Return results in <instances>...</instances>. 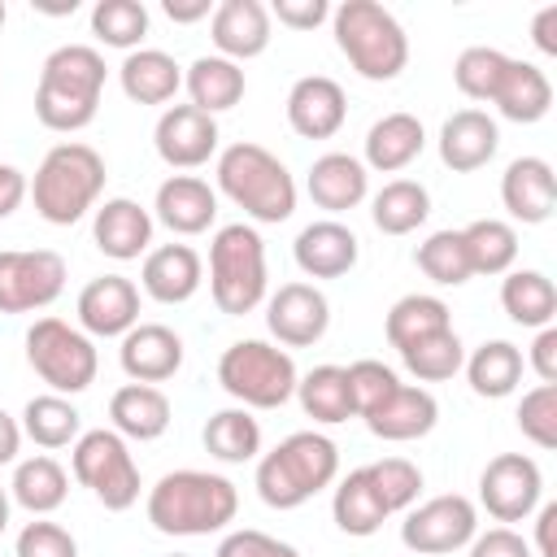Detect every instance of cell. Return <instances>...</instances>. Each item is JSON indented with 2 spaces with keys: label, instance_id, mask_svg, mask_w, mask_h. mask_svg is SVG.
I'll return each instance as SVG.
<instances>
[{
  "label": "cell",
  "instance_id": "obj_1",
  "mask_svg": "<svg viewBox=\"0 0 557 557\" xmlns=\"http://www.w3.org/2000/svg\"><path fill=\"white\" fill-rule=\"evenodd\" d=\"M104 78H109V65H104L100 48H91V44L52 48L39 65L35 117L57 135H74V131L91 126L100 96H104Z\"/></svg>",
  "mask_w": 557,
  "mask_h": 557
},
{
  "label": "cell",
  "instance_id": "obj_2",
  "mask_svg": "<svg viewBox=\"0 0 557 557\" xmlns=\"http://www.w3.org/2000/svg\"><path fill=\"white\" fill-rule=\"evenodd\" d=\"M148 522L161 535H213L239 513V492L213 470H170L148 487Z\"/></svg>",
  "mask_w": 557,
  "mask_h": 557
},
{
  "label": "cell",
  "instance_id": "obj_3",
  "mask_svg": "<svg viewBox=\"0 0 557 557\" xmlns=\"http://www.w3.org/2000/svg\"><path fill=\"white\" fill-rule=\"evenodd\" d=\"M235 209H244L248 222L278 226L296 213V178L292 170L261 144L239 139L218 152V187Z\"/></svg>",
  "mask_w": 557,
  "mask_h": 557
},
{
  "label": "cell",
  "instance_id": "obj_4",
  "mask_svg": "<svg viewBox=\"0 0 557 557\" xmlns=\"http://www.w3.org/2000/svg\"><path fill=\"white\" fill-rule=\"evenodd\" d=\"M104 157L91 144L78 139H61L44 152L35 178H30V200L35 213L52 226H74L83 213H91L100 205L104 191Z\"/></svg>",
  "mask_w": 557,
  "mask_h": 557
},
{
  "label": "cell",
  "instance_id": "obj_5",
  "mask_svg": "<svg viewBox=\"0 0 557 557\" xmlns=\"http://www.w3.org/2000/svg\"><path fill=\"white\" fill-rule=\"evenodd\" d=\"M339 479V448L322 431H292L257 461V496L270 509H300Z\"/></svg>",
  "mask_w": 557,
  "mask_h": 557
},
{
  "label": "cell",
  "instance_id": "obj_6",
  "mask_svg": "<svg viewBox=\"0 0 557 557\" xmlns=\"http://www.w3.org/2000/svg\"><path fill=\"white\" fill-rule=\"evenodd\" d=\"M331 30L335 48L366 83H392L409 65V35L379 0H344L331 9Z\"/></svg>",
  "mask_w": 557,
  "mask_h": 557
},
{
  "label": "cell",
  "instance_id": "obj_7",
  "mask_svg": "<svg viewBox=\"0 0 557 557\" xmlns=\"http://www.w3.org/2000/svg\"><path fill=\"white\" fill-rule=\"evenodd\" d=\"M265 239L252 222H226L209 239V296L226 318H244L265 300Z\"/></svg>",
  "mask_w": 557,
  "mask_h": 557
},
{
  "label": "cell",
  "instance_id": "obj_8",
  "mask_svg": "<svg viewBox=\"0 0 557 557\" xmlns=\"http://www.w3.org/2000/svg\"><path fill=\"white\" fill-rule=\"evenodd\" d=\"M296 361L270 339H235L218 357V383L244 409H283L296 396Z\"/></svg>",
  "mask_w": 557,
  "mask_h": 557
},
{
  "label": "cell",
  "instance_id": "obj_9",
  "mask_svg": "<svg viewBox=\"0 0 557 557\" xmlns=\"http://www.w3.org/2000/svg\"><path fill=\"white\" fill-rule=\"evenodd\" d=\"M70 474L78 487H87L109 513H122L139 500V466H135V453L131 444L113 431V426H96V431H83L74 444H70Z\"/></svg>",
  "mask_w": 557,
  "mask_h": 557
},
{
  "label": "cell",
  "instance_id": "obj_10",
  "mask_svg": "<svg viewBox=\"0 0 557 557\" xmlns=\"http://www.w3.org/2000/svg\"><path fill=\"white\" fill-rule=\"evenodd\" d=\"M26 361L48 383V392H57V396L87 392L96 383V370H100V352H96L91 335H83L78 326H70L65 318H52V313L30 322Z\"/></svg>",
  "mask_w": 557,
  "mask_h": 557
},
{
  "label": "cell",
  "instance_id": "obj_11",
  "mask_svg": "<svg viewBox=\"0 0 557 557\" xmlns=\"http://www.w3.org/2000/svg\"><path fill=\"white\" fill-rule=\"evenodd\" d=\"M474 531H479V509L461 492H444V496H431L422 505H409L405 522H400V540L418 557L457 553L474 540Z\"/></svg>",
  "mask_w": 557,
  "mask_h": 557
},
{
  "label": "cell",
  "instance_id": "obj_12",
  "mask_svg": "<svg viewBox=\"0 0 557 557\" xmlns=\"http://www.w3.org/2000/svg\"><path fill=\"white\" fill-rule=\"evenodd\" d=\"M65 257L52 248H0V313L48 309L65 292Z\"/></svg>",
  "mask_w": 557,
  "mask_h": 557
},
{
  "label": "cell",
  "instance_id": "obj_13",
  "mask_svg": "<svg viewBox=\"0 0 557 557\" xmlns=\"http://www.w3.org/2000/svg\"><path fill=\"white\" fill-rule=\"evenodd\" d=\"M544 496V470L527 453H500L479 474V505L496 522H522L540 509Z\"/></svg>",
  "mask_w": 557,
  "mask_h": 557
},
{
  "label": "cell",
  "instance_id": "obj_14",
  "mask_svg": "<svg viewBox=\"0 0 557 557\" xmlns=\"http://www.w3.org/2000/svg\"><path fill=\"white\" fill-rule=\"evenodd\" d=\"M218 117L200 113L196 104H170L161 109L152 126V148L170 170H200L218 157Z\"/></svg>",
  "mask_w": 557,
  "mask_h": 557
},
{
  "label": "cell",
  "instance_id": "obj_15",
  "mask_svg": "<svg viewBox=\"0 0 557 557\" xmlns=\"http://www.w3.org/2000/svg\"><path fill=\"white\" fill-rule=\"evenodd\" d=\"M265 326L283 348H309L331 326V300L313 283H283L265 300Z\"/></svg>",
  "mask_w": 557,
  "mask_h": 557
},
{
  "label": "cell",
  "instance_id": "obj_16",
  "mask_svg": "<svg viewBox=\"0 0 557 557\" xmlns=\"http://www.w3.org/2000/svg\"><path fill=\"white\" fill-rule=\"evenodd\" d=\"M74 313H78L83 335H91V339H113L117 335L122 339L139 322V287L126 274H100L78 292Z\"/></svg>",
  "mask_w": 557,
  "mask_h": 557
},
{
  "label": "cell",
  "instance_id": "obj_17",
  "mask_svg": "<svg viewBox=\"0 0 557 557\" xmlns=\"http://www.w3.org/2000/svg\"><path fill=\"white\" fill-rule=\"evenodd\" d=\"M270 30H274V17L261 0H222V4H213L209 39H213L218 57H226L235 65L261 57L270 48Z\"/></svg>",
  "mask_w": 557,
  "mask_h": 557
},
{
  "label": "cell",
  "instance_id": "obj_18",
  "mask_svg": "<svg viewBox=\"0 0 557 557\" xmlns=\"http://www.w3.org/2000/svg\"><path fill=\"white\" fill-rule=\"evenodd\" d=\"M348 117V96L326 74H305L287 91V126L300 139H331Z\"/></svg>",
  "mask_w": 557,
  "mask_h": 557
},
{
  "label": "cell",
  "instance_id": "obj_19",
  "mask_svg": "<svg viewBox=\"0 0 557 557\" xmlns=\"http://www.w3.org/2000/svg\"><path fill=\"white\" fill-rule=\"evenodd\" d=\"M152 222L174 235H205L218 222V191L200 174H170L152 196Z\"/></svg>",
  "mask_w": 557,
  "mask_h": 557
},
{
  "label": "cell",
  "instance_id": "obj_20",
  "mask_svg": "<svg viewBox=\"0 0 557 557\" xmlns=\"http://www.w3.org/2000/svg\"><path fill=\"white\" fill-rule=\"evenodd\" d=\"M117 361H122V370H126L131 383H152L157 387V383H165V379L178 374V366H183V339L165 322H135L122 335Z\"/></svg>",
  "mask_w": 557,
  "mask_h": 557
},
{
  "label": "cell",
  "instance_id": "obj_21",
  "mask_svg": "<svg viewBox=\"0 0 557 557\" xmlns=\"http://www.w3.org/2000/svg\"><path fill=\"white\" fill-rule=\"evenodd\" d=\"M91 213H96L91 218V239H96V248L104 257H113V261H139V257H148V244H152V226L157 222H152V213L139 200L113 196V200L96 205Z\"/></svg>",
  "mask_w": 557,
  "mask_h": 557
},
{
  "label": "cell",
  "instance_id": "obj_22",
  "mask_svg": "<svg viewBox=\"0 0 557 557\" xmlns=\"http://www.w3.org/2000/svg\"><path fill=\"white\" fill-rule=\"evenodd\" d=\"M205 283V261L191 244H161L148 248L139 265V287L157 305H187Z\"/></svg>",
  "mask_w": 557,
  "mask_h": 557
},
{
  "label": "cell",
  "instance_id": "obj_23",
  "mask_svg": "<svg viewBox=\"0 0 557 557\" xmlns=\"http://www.w3.org/2000/svg\"><path fill=\"white\" fill-rule=\"evenodd\" d=\"M500 205L509 209L513 222L540 226L553 218L557 205V178L544 157H513L500 174Z\"/></svg>",
  "mask_w": 557,
  "mask_h": 557
},
{
  "label": "cell",
  "instance_id": "obj_24",
  "mask_svg": "<svg viewBox=\"0 0 557 557\" xmlns=\"http://www.w3.org/2000/svg\"><path fill=\"white\" fill-rule=\"evenodd\" d=\"M292 257H296L300 274H309V278H344L361 257V239L339 218H322L296 235Z\"/></svg>",
  "mask_w": 557,
  "mask_h": 557
},
{
  "label": "cell",
  "instance_id": "obj_25",
  "mask_svg": "<svg viewBox=\"0 0 557 557\" xmlns=\"http://www.w3.org/2000/svg\"><path fill=\"white\" fill-rule=\"evenodd\" d=\"M500 148V126L483 109H457L440 126V161L453 174H474L483 170Z\"/></svg>",
  "mask_w": 557,
  "mask_h": 557
},
{
  "label": "cell",
  "instance_id": "obj_26",
  "mask_svg": "<svg viewBox=\"0 0 557 557\" xmlns=\"http://www.w3.org/2000/svg\"><path fill=\"white\" fill-rule=\"evenodd\" d=\"M305 191L318 209L335 218V213L357 209L370 196V170L352 152H322L305 174Z\"/></svg>",
  "mask_w": 557,
  "mask_h": 557
},
{
  "label": "cell",
  "instance_id": "obj_27",
  "mask_svg": "<svg viewBox=\"0 0 557 557\" xmlns=\"http://www.w3.org/2000/svg\"><path fill=\"white\" fill-rule=\"evenodd\" d=\"M435 422H440V400H435L422 383H400L374 413H366L370 435L392 440V444L422 440V435L435 431Z\"/></svg>",
  "mask_w": 557,
  "mask_h": 557
},
{
  "label": "cell",
  "instance_id": "obj_28",
  "mask_svg": "<svg viewBox=\"0 0 557 557\" xmlns=\"http://www.w3.org/2000/svg\"><path fill=\"white\" fill-rule=\"evenodd\" d=\"M170 418H174V405L161 387L152 383H122L113 396H109V422L113 431L131 444H148V440H161L170 431Z\"/></svg>",
  "mask_w": 557,
  "mask_h": 557
},
{
  "label": "cell",
  "instance_id": "obj_29",
  "mask_svg": "<svg viewBox=\"0 0 557 557\" xmlns=\"http://www.w3.org/2000/svg\"><path fill=\"white\" fill-rule=\"evenodd\" d=\"M487 104H496V113L505 122L531 126V122L548 117V109H553V83H548V74L535 61L509 57V65H505V74H500V83H496V91H492Z\"/></svg>",
  "mask_w": 557,
  "mask_h": 557
},
{
  "label": "cell",
  "instance_id": "obj_30",
  "mask_svg": "<svg viewBox=\"0 0 557 557\" xmlns=\"http://www.w3.org/2000/svg\"><path fill=\"white\" fill-rule=\"evenodd\" d=\"M426 148V131L413 113L396 109V113H383L370 131H366V170H379V174H400L405 165H413Z\"/></svg>",
  "mask_w": 557,
  "mask_h": 557
},
{
  "label": "cell",
  "instance_id": "obj_31",
  "mask_svg": "<svg viewBox=\"0 0 557 557\" xmlns=\"http://www.w3.org/2000/svg\"><path fill=\"white\" fill-rule=\"evenodd\" d=\"M117 83L135 104H170L183 87V65L161 48H135L117 65Z\"/></svg>",
  "mask_w": 557,
  "mask_h": 557
},
{
  "label": "cell",
  "instance_id": "obj_32",
  "mask_svg": "<svg viewBox=\"0 0 557 557\" xmlns=\"http://www.w3.org/2000/svg\"><path fill=\"white\" fill-rule=\"evenodd\" d=\"M183 87H187V96H191V104H196L200 113L218 117V113H226V109H235V104L244 100L248 78H244V65H235V61L209 52V57H196V61L183 70Z\"/></svg>",
  "mask_w": 557,
  "mask_h": 557
},
{
  "label": "cell",
  "instance_id": "obj_33",
  "mask_svg": "<svg viewBox=\"0 0 557 557\" xmlns=\"http://www.w3.org/2000/svg\"><path fill=\"white\" fill-rule=\"evenodd\" d=\"M522 348L518 344H509V339H483L470 357H466V383H470V392L474 396H483V400H505V396H513L518 392V383H522Z\"/></svg>",
  "mask_w": 557,
  "mask_h": 557
},
{
  "label": "cell",
  "instance_id": "obj_34",
  "mask_svg": "<svg viewBox=\"0 0 557 557\" xmlns=\"http://www.w3.org/2000/svg\"><path fill=\"white\" fill-rule=\"evenodd\" d=\"M9 496H13L26 513L48 518L52 509H61V505H65V496H70V474H65V466H61L57 457H48V453L26 457V461H17V466H13Z\"/></svg>",
  "mask_w": 557,
  "mask_h": 557
},
{
  "label": "cell",
  "instance_id": "obj_35",
  "mask_svg": "<svg viewBox=\"0 0 557 557\" xmlns=\"http://www.w3.org/2000/svg\"><path fill=\"white\" fill-rule=\"evenodd\" d=\"M500 309L509 313V322L518 326H553L557 318V287L544 270H509L500 278Z\"/></svg>",
  "mask_w": 557,
  "mask_h": 557
},
{
  "label": "cell",
  "instance_id": "obj_36",
  "mask_svg": "<svg viewBox=\"0 0 557 557\" xmlns=\"http://www.w3.org/2000/svg\"><path fill=\"white\" fill-rule=\"evenodd\" d=\"M200 440H205L209 457H218L226 466H244V461H257V453H261V422L252 418V409L231 405L205 422Z\"/></svg>",
  "mask_w": 557,
  "mask_h": 557
},
{
  "label": "cell",
  "instance_id": "obj_37",
  "mask_svg": "<svg viewBox=\"0 0 557 557\" xmlns=\"http://www.w3.org/2000/svg\"><path fill=\"white\" fill-rule=\"evenodd\" d=\"M296 400L305 409V418L322 422V426H335V422H348L357 418L352 413V392H348V374L344 366H313L309 374L296 379Z\"/></svg>",
  "mask_w": 557,
  "mask_h": 557
},
{
  "label": "cell",
  "instance_id": "obj_38",
  "mask_svg": "<svg viewBox=\"0 0 557 557\" xmlns=\"http://www.w3.org/2000/svg\"><path fill=\"white\" fill-rule=\"evenodd\" d=\"M370 218L383 235H409L431 218V191L418 178H392L374 191Z\"/></svg>",
  "mask_w": 557,
  "mask_h": 557
},
{
  "label": "cell",
  "instance_id": "obj_39",
  "mask_svg": "<svg viewBox=\"0 0 557 557\" xmlns=\"http://www.w3.org/2000/svg\"><path fill=\"white\" fill-rule=\"evenodd\" d=\"M461 244L470 257V274H509L518 261V231L505 218H474L461 226Z\"/></svg>",
  "mask_w": 557,
  "mask_h": 557
},
{
  "label": "cell",
  "instance_id": "obj_40",
  "mask_svg": "<svg viewBox=\"0 0 557 557\" xmlns=\"http://www.w3.org/2000/svg\"><path fill=\"white\" fill-rule=\"evenodd\" d=\"M331 518H335V527H339L344 535H357V540L374 535V531L387 522V513H383V505H379V496H374V487H370V479H366V466H357V470H348L344 479H335Z\"/></svg>",
  "mask_w": 557,
  "mask_h": 557
},
{
  "label": "cell",
  "instance_id": "obj_41",
  "mask_svg": "<svg viewBox=\"0 0 557 557\" xmlns=\"http://www.w3.org/2000/svg\"><path fill=\"white\" fill-rule=\"evenodd\" d=\"M22 435L35 440L39 448H70L83 435V413L74 409L70 396H57V392L30 396L22 409Z\"/></svg>",
  "mask_w": 557,
  "mask_h": 557
},
{
  "label": "cell",
  "instance_id": "obj_42",
  "mask_svg": "<svg viewBox=\"0 0 557 557\" xmlns=\"http://www.w3.org/2000/svg\"><path fill=\"white\" fill-rule=\"evenodd\" d=\"M453 326V313H448V305L440 300V296H431V292H409V296H400L392 309H387V322H383V331H387V344L400 352L405 344H413V339H422V335H435V331H448Z\"/></svg>",
  "mask_w": 557,
  "mask_h": 557
},
{
  "label": "cell",
  "instance_id": "obj_43",
  "mask_svg": "<svg viewBox=\"0 0 557 557\" xmlns=\"http://www.w3.org/2000/svg\"><path fill=\"white\" fill-rule=\"evenodd\" d=\"M400 361L405 370L418 379V383H448L461 366H466V344L461 335L448 326V331H435V335H422L413 344L400 348Z\"/></svg>",
  "mask_w": 557,
  "mask_h": 557
},
{
  "label": "cell",
  "instance_id": "obj_44",
  "mask_svg": "<svg viewBox=\"0 0 557 557\" xmlns=\"http://www.w3.org/2000/svg\"><path fill=\"white\" fill-rule=\"evenodd\" d=\"M91 35L104 48L135 52L148 35V9L144 0H96L91 4Z\"/></svg>",
  "mask_w": 557,
  "mask_h": 557
},
{
  "label": "cell",
  "instance_id": "obj_45",
  "mask_svg": "<svg viewBox=\"0 0 557 557\" xmlns=\"http://www.w3.org/2000/svg\"><path fill=\"white\" fill-rule=\"evenodd\" d=\"M413 261H418V270L431 278V283H440V287H461V283H470L474 274H470V257H466V244H461V231H431L422 244H418V252H413Z\"/></svg>",
  "mask_w": 557,
  "mask_h": 557
},
{
  "label": "cell",
  "instance_id": "obj_46",
  "mask_svg": "<svg viewBox=\"0 0 557 557\" xmlns=\"http://www.w3.org/2000/svg\"><path fill=\"white\" fill-rule=\"evenodd\" d=\"M366 479H370V487H374V496H379L387 518L405 513L422 492V470L409 457H379V461L366 466Z\"/></svg>",
  "mask_w": 557,
  "mask_h": 557
},
{
  "label": "cell",
  "instance_id": "obj_47",
  "mask_svg": "<svg viewBox=\"0 0 557 557\" xmlns=\"http://www.w3.org/2000/svg\"><path fill=\"white\" fill-rule=\"evenodd\" d=\"M505 65H509V57H505L500 48L474 44V48H466V52L453 61V83H457L461 96L487 104L492 91H496V83H500V74H505Z\"/></svg>",
  "mask_w": 557,
  "mask_h": 557
},
{
  "label": "cell",
  "instance_id": "obj_48",
  "mask_svg": "<svg viewBox=\"0 0 557 557\" xmlns=\"http://www.w3.org/2000/svg\"><path fill=\"white\" fill-rule=\"evenodd\" d=\"M518 431L535 444V448H557V383H535L531 392H522L518 400Z\"/></svg>",
  "mask_w": 557,
  "mask_h": 557
},
{
  "label": "cell",
  "instance_id": "obj_49",
  "mask_svg": "<svg viewBox=\"0 0 557 557\" xmlns=\"http://www.w3.org/2000/svg\"><path fill=\"white\" fill-rule=\"evenodd\" d=\"M344 374H348V392H352V413H357V418L374 413V409L400 387V374H396L392 366L374 361V357H361V361L344 366Z\"/></svg>",
  "mask_w": 557,
  "mask_h": 557
},
{
  "label": "cell",
  "instance_id": "obj_50",
  "mask_svg": "<svg viewBox=\"0 0 557 557\" xmlns=\"http://www.w3.org/2000/svg\"><path fill=\"white\" fill-rule=\"evenodd\" d=\"M13 557H78V540L48 518H35L17 531L13 540Z\"/></svg>",
  "mask_w": 557,
  "mask_h": 557
},
{
  "label": "cell",
  "instance_id": "obj_51",
  "mask_svg": "<svg viewBox=\"0 0 557 557\" xmlns=\"http://www.w3.org/2000/svg\"><path fill=\"white\" fill-rule=\"evenodd\" d=\"M213 557H300V548L278 540V535H265L257 527H235L218 540Z\"/></svg>",
  "mask_w": 557,
  "mask_h": 557
},
{
  "label": "cell",
  "instance_id": "obj_52",
  "mask_svg": "<svg viewBox=\"0 0 557 557\" xmlns=\"http://www.w3.org/2000/svg\"><path fill=\"white\" fill-rule=\"evenodd\" d=\"M470 557H535L531 544L513 531V527H487V531H474V540L466 544Z\"/></svg>",
  "mask_w": 557,
  "mask_h": 557
},
{
  "label": "cell",
  "instance_id": "obj_53",
  "mask_svg": "<svg viewBox=\"0 0 557 557\" xmlns=\"http://www.w3.org/2000/svg\"><path fill=\"white\" fill-rule=\"evenodd\" d=\"M270 17H278V26L287 30H313L331 17V4L326 0H274Z\"/></svg>",
  "mask_w": 557,
  "mask_h": 557
},
{
  "label": "cell",
  "instance_id": "obj_54",
  "mask_svg": "<svg viewBox=\"0 0 557 557\" xmlns=\"http://www.w3.org/2000/svg\"><path fill=\"white\" fill-rule=\"evenodd\" d=\"M527 366L540 374V383H557V326H540L535 331Z\"/></svg>",
  "mask_w": 557,
  "mask_h": 557
},
{
  "label": "cell",
  "instance_id": "obj_55",
  "mask_svg": "<svg viewBox=\"0 0 557 557\" xmlns=\"http://www.w3.org/2000/svg\"><path fill=\"white\" fill-rule=\"evenodd\" d=\"M30 196V183H26V174L17 170V165H4L0 161V222L4 218H13L17 209H22V200Z\"/></svg>",
  "mask_w": 557,
  "mask_h": 557
},
{
  "label": "cell",
  "instance_id": "obj_56",
  "mask_svg": "<svg viewBox=\"0 0 557 557\" xmlns=\"http://www.w3.org/2000/svg\"><path fill=\"white\" fill-rule=\"evenodd\" d=\"M531 39L544 57H557V4H544L535 17H531Z\"/></svg>",
  "mask_w": 557,
  "mask_h": 557
},
{
  "label": "cell",
  "instance_id": "obj_57",
  "mask_svg": "<svg viewBox=\"0 0 557 557\" xmlns=\"http://www.w3.org/2000/svg\"><path fill=\"white\" fill-rule=\"evenodd\" d=\"M165 17L178 22V26H191L200 17H213V0H161Z\"/></svg>",
  "mask_w": 557,
  "mask_h": 557
},
{
  "label": "cell",
  "instance_id": "obj_58",
  "mask_svg": "<svg viewBox=\"0 0 557 557\" xmlns=\"http://www.w3.org/2000/svg\"><path fill=\"white\" fill-rule=\"evenodd\" d=\"M553 527H557V505H540L535 509V553L540 557H557V544H553Z\"/></svg>",
  "mask_w": 557,
  "mask_h": 557
},
{
  "label": "cell",
  "instance_id": "obj_59",
  "mask_svg": "<svg viewBox=\"0 0 557 557\" xmlns=\"http://www.w3.org/2000/svg\"><path fill=\"white\" fill-rule=\"evenodd\" d=\"M22 453V422L0 409V466H13Z\"/></svg>",
  "mask_w": 557,
  "mask_h": 557
},
{
  "label": "cell",
  "instance_id": "obj_60",
  "mask_svg": "<svg viewBox=\"0 0 557 557\" xmlns=\"http://www.w3.org/2000/svg\"><path fill=\"white\" fill-rule=\"evenodd\" d=\"M9 509H13V496H9V487H0V535L9 527Z\"/></svg>",
  "mask_w": 557,
  "mask_h": 557
},
{
  "label": "cell",
  "instance_id": "obj_61",
  "mask_svg": "<svg viewBox=\"0 0 557 557\" xmlns=\"http://www.w3.org/2000/svg\"><path fill=\"white\" fill-rule=\"evenodd\" d=\"M4 17H9V9H4V0H0V26H4Z\"/></svg>",
  "mask_w": 557,
  "mask_h": 557
},
{
  "label": "cell",
  "instance_id": "obj_62",
  "mask_svg": "<svg viewBox=\"0 0 557 557\" xmlns=\"http://www.w3.org/2000/svg\"><path fill=\"white\" fill-rule=\"evenodd\" d=\"M170 557H191V553H170Z\"/></svg>",
  "mask_w": 557,
  "mask_h": 557
}]
</instances>
